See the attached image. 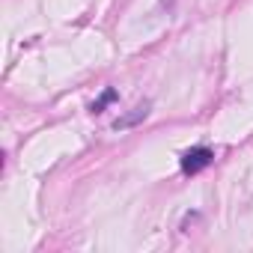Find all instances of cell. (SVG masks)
I'll use <instances>...</instances> for the list:
<instances>
[{
    "label": "cell",
    "mask_w": 253,
    "mask_h": 253,
    "mask_svg": "<svg viewBox=\"0 0 253 253\" xmlns=\"http://www.w3.org/2000/svg\"><path fill=\"white\" fill-rule=\"evenodd\" d=\"M211 158H214V152H211L209 146H194V149H188V152L182 155V161H179V164H182V170H185V173H191V176H194V173L206 170V167L211 164Z\"/></svg>",
    "instance_id": "6da1fadb"
},
{
    "label": "cell",
    "mask_w": 253,
    "mask_h": 253,
    "mask_svg": "<svg viewBox=\"0 0 253 253\" xmlns=\"http://www.w3.org/2000/svg\"><path fill=\"white\" fill-rule=\"evenodd\" d=\"M146 113H149V104H140V107H134V113L122 116V119H116V122H113V128H116V131H119V128H128V125H134V122L146 119Z\"/></svg>",
    "instance_id": "7a4b0ae2"
},
{
    "label": "cell",
    "mask_w": 253,
    "mask_h": 253,
    "mask_svg": "<svg viewBox=\"0 0 253 253\" xmlns=\"http://www.w3.org/2000/svg\"><path fill=\"white\" fill-rule=\"evenodd\" d=\"M116 98H119V95H116V89H104V92H101V98H95V101H92V113H101V110H104L110 101H116Z\"/></svg>",
    "instance_id": "3957f363"
}]
</instances>
